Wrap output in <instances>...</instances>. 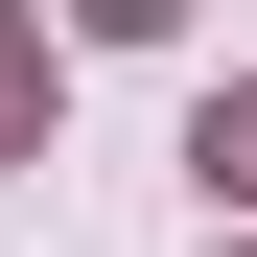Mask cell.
<instances>
[{
  "instance_id": "6da1fadb",
  "label": "cell",
  "mask_w": 257,
  "mask_h": 257,
  "mask_svg": "<svg viewBox=\"0 0 257 257\" xmlns=\"http://www.w3.org/2000/svg\"><path fill=\"white\" fill-rule=\"evenodd\" d=\"M187 164H210V187L257 210V94H210V117H187Z\"/></svg>"
},
{
  "instance_id": "7a4b0ae2",
  "label": "cell",
  "mask_w": 257,
  "mask_h": 257,
  "mask_svg": "<svg viewBox=\"0 0 257 257\" xmlns=\"http://www.w3.org/2000/svg\"><path fill=\"white\" fill-rule=\"evenodd\" d=\"M24 117H47V24H0V141H24Z\"/></svg>"
},
{
  "instance_id": "3957f363",
  "label": "cell",
  "mask_w": 257,
  "mask_h": 257,
  "mask_svg": "<svg viewBox=\"0 0 257 257\" xmlns=\"http://www.w3.org/2000/svg\"><path fill=\"white\" fill-rule=\"evenodd\" d=\"M70 24H187V0H70Z\"/></svg>"
}]
</instances>
